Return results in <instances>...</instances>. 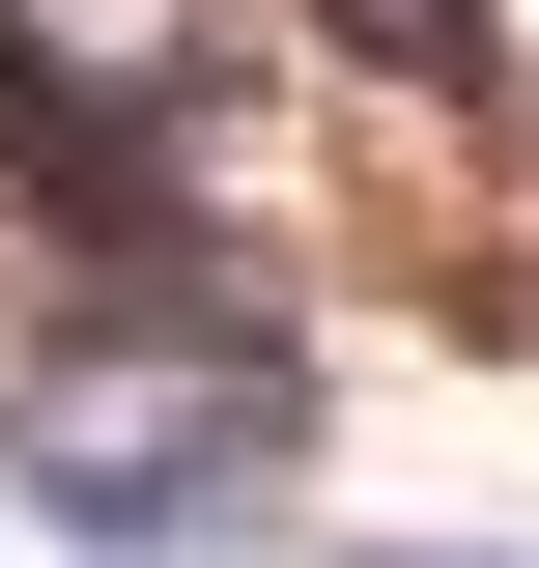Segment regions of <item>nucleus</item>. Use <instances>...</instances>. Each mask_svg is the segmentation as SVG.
Instances as JSON below:
<instances>
[{"label":"nucleus","instance_id":"f257e3e1","mask_svg":"<svg viewBox=\"0 0 539 568\" xmlns=\"http://www.w3.org/2000/svg\"><path fill=\"white\" fill-rule=\"evenodd\" d=\"M0 484L58 511V568H227L284 484H313V342H284L227 256L85 284V342L0 398Z\"/></svg>","mask_w":539,"mask_h":568},{"label":"nucleus","instance_id":"7ed1b4c3","mask_svg":"<svg viewBox=\"0 0 539 568\" xmlns=\"http://www.w3.org/2000/svg\"><path fill=\"white\" fill-rule=\"evenodd\" d=\"M340 568H398V540H340Z\"/></svg>","mask_w":539,"mask_h":568},{"label":"nucleus","instance_id":"f03ea898","mask_svg":"<svg viewBox=\"0 0 539 568\" xmlns=\"http://www.w3.org/2000/svg\"><path fill=\"white\" fill-rule=\"evenodd\" d=\"M340 29H369L398 85H482V58H511V0H340Z\"/></svg>","mask_w":539,"mask_h":568}]
</instances>
